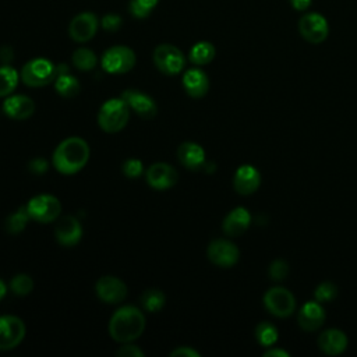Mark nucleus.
Masks as SVG:
<instances>
[{"label": "nucleus", "mask_w": 357, "mask_h": 357, "mask_svg": "<svg viewBox=\"0 0 357 357\" xmlns=\"http://www.w3.org/2000/svg\"><path fill=\"white\" fill-rule=\"evenodd\" d=\"M89 153V145L84 138L68 137L56 146L52 163L61 174H75L85 167Z\"/></svg>", "instance_id": "obj_1"}, {"label": "nucleus", "mask_w": 357, "mask_h": 357, "mask_svg": "<svg viewBox=\"0 0 357 357\" xmlns=\"http://www.w3.org/2000/svg\"><path fill=\"white\" fill-rule=\"evenodd\" d=\"M145 329V317L134 305H123L114 311L109 321V333L119 343L138 339Z\"/></svg>", "instance_id": "obj_2"}, {"label": "nucleus", "mask_w": 357, "mask_h": 357, "mask_svg": "<svg viewBox=\"0 0 357 357\" xmlns=\"http://www.w3.org/2000/svg\"><path fill=\"white\" fill-rule=\"evenodd\" d=\"M130 110V106L121 96L112 98L100 106L98 112V124L105 132H119L128 123Z\"/></svg>", "instance_id": "obj_3"}, {"label": "nucleus", "mask_w": 357, "mask_h": 357, "mask_svg": "<svg viewBox=\"0 0 357 357\" xmlns=\"http://www.w3.org/2000/svg\"><path fill=\"white\" fill-rule=\"evenodd\" d=\"M57 75V66L43 57H36L25 63L21 68L20 77L22 82L32 88L49 85Z\"/></svg>", "instance_id": "obj_4"}, {"label": "nucleus", "mask_w": 357, "mask_h": 357, "mask_svg": "<svg viewBox=\"0 0 357 357\" xmlns=\"http://www.w3.org/2000/svg\"><path fill=\"white\" fill-rule=\"evenodd\" d=\"M137 57L131 47L116 45L103 52L100 64L102 68L109 74H124L132 70Z\"/></svg>", "instance_id": "obj_5"}, {"label": "nucleus", "mask_w": 357, "mask_h": 357, "mask_svg": "<svg viewBox=\"0 0 357 357\" xmlns=\"http://www.w3.org/2000/svg\"><path fill=\"white\" fill-rule=\"evenodd\" d=\"M29 218L39 223H50L60 218L61 204L52 194H39L32 197L25 205Z\"/></svg>", "instance_id": "obj_6"}, {"label": "nucleus", "mask_w": 357, "mask_h": 357, "mask_svg": "<svg viewBox=\"0 0 357 357\" xmlns=\"http://www.w3.org/2000/svg\"><path fill=\"white\" fill-rule=\"evenodd\" d=\"M153 63L160 73L166 75H176L184 70L185 57L177 46L162 43L153 50Z\"/></svg>", "instance_id": "obj_7"}, {"label": "nucleus", "mask_w": 357, "mask_h": 357, "mask_svg": "<svg viewBox=\"0 0 357 357\" xmlns=\"http://www.w3.org/2000/svg\"><path fill=\"white\" fill-rule=\"evenodd\" d=\"M264 305L272 315L286 318L294 312L296 298L290 290L276 286L264 294Z\"/></svg>", "instance_id": "obj_8"}, {"label": "nucleus", "mask_w": 357, "mask_h": 357, "mask_svg": "<svg viewBox=\"0 0 357 357\" xmlns=\"http://www.w3.org/2000/svg\"><path fill=\"white\" fill-rule=\"evenodd\" d=\"M298 32L307 42L318 45L328 38L329 25L322 14L312 11L298 20Z\"/></svg>", "instance_id": "obj_9"}, {"label": "nucleus", "mask_w": 357, "mask_h": 357, "mask_svg": "<svg viewBox=\"0 0 357 357\" xmlns=\"http://www.w3.org/2000/svg\"><path fill=\"white\" fill-rule=\"evenodd\" d=\"M208 259L220 268H230L237 264L240 251L237 245L226 238H216L209 243L206 248Z\"/></svg>", "instance_id": "obj_10"}, {"label": "nucleus", "mask_w": 357, "mask_h": 357, "mask_svg": "<svg viewBox=\"0 0 357 357\" xmlns=\"http://www.w3.org/2000/svg\"><path fill=\"white\" fill-rule=\"evenodd\" d=\"M25 336V324L15 315H0V350L17 347Z\"/></svg>", "instance_id": "obj_11"}, {"label": "nucleus", "mask_w": 357, "mask_h": 357, "mask_svg": "<svg viewBox=\"0 0 357 357\" xmlns=\"http://www.w3.org/2000/svg\"><path fill=\"white\" fill-rule=\"evenodd\" d=\"M99 24L100 22H99L96 14H93L91 11L79 13L70 21L68 35L73 40H75L78 43L88 42L96 35Z\"/></svg>", "instance_id": "obj_12"}, {"label": "nucleus", "mask_w": 357, "mask_h": 357, "mask_svg": "<svg viewBox=\"0 0 357 357\" xmlns=\"http://www.w3.org/2000/svg\"><path fill=\"white\" fill-rule=\"evenodd\" d=\"M95 291L99 300L106 304H119L126 300L128 293L126 283L121 279L110 275L98 279L95 284Z\"/></svg>", "instance_id": "obj_13"}, {"label": "nucleus", "mask_w": 357, "mask_h": 357, "mask_svg": "<svg viewBox=\"0 0 357 357\" xmlns=\"http://www.w3.org/2000/svg\"><path fill=\"white\" fill-rule=\"evenodd\" d=\"M145 180L148 185H151L153 190L162 191V190L172 188L177 183L178 173L169 163L156 162L146 169Z\"/></svg>", "instance_id": "obj_14"}, {"label": "nucleus", "mask_w": 357, "mask_h": 357, "mask_svg": "<svg viewBox=\"0 0 357 357\" xmlns=\"http://www.w3.org/2000/svg\"><path fill=\"white\" fill-rule=\"evenodd\" d=\"M121 98L127 102V105L132 112H135L139 117L145 120L153 119L158 113V106L153 98L139 89H134V88L126 89L123 91Z\"/></svg>", "instance_id": "obj_15"}, {"label": "nucleus", "mask_w": 357, "mask_h": 357, "mask_svg": "<svg viewBox=\"0 0 357 357\" xmlns=\"http://www.w3.org/2000/svg\"><path fill=\"white\" fill-rule=\"evenodd\" d=\"M54 234L59 244L64 247H74L81 241L82 226L75 216L66 215L57 219Z\"/></svg>", "instance_id": "obj_16"}, {"label": "nucleus", "mask_w": 357, "mask_h": 357, "mask_svg": "<svg viewBox=\"0 0 357 357\" xmlns=\"http://www.w3.org/2000/svg\"><path fill=\"white\" fill-rule=\"evenodd\" d=\"M261 174L252 165H241L233 176V187L241 195H250L258 190Z\"/></svg>", "instance_id": "obj_17"}, {"label": "nucleus", "mask_w": 357, "mask_h": 357, "mask_svg": "<svg viewBox=\"0 0 357 357\" xmlns=\"http://www.w3.org/2000/svg\"><path fill=\"white\" fill-rule=\"evenodd\" d=\"M1 109L10 119L26 120L35 112V102L26 95H11L6 96Z\"/></svg>", "instance_id": "obj_18"}, {"label": "nucleus", "mask_w": 357, "mask_h": 357, "mask_svg": "<svg viewBox=\"0 0 357 357\" xmlns=\"http://www.w3.org/2000/svg\"><path fill=\"white\" fill-rule=\"evenodd\" d=\"M298 325L305 332L317 331L325 322V310L319 301H307L298 311Z\"/></svg>", "instance_id": "obj_19"}, {"label": "nucleus", "mask_w": 357, "mask_h": 357, "mask_svg": "<svg viewBox=\"0 0 357 357\" xmlns=\"http://www.w3.org/2000/svg\"><path fill=\"white\" fill-rule=\"evenodd\" d=\"M250 225H251V215L248 209L244 206H237L226 215L222 223V229L225 234L230 237H237V236H241L250 227Z\"/></svg>", "instance_id": "obj_20"}, {"label": "nucleus", "mask_w": 357, "mask_h": 357, "mask_svg": "<svg viewBox=\"0 0 357 357\" xmlns=\"http://www.w3.org/2000/svg\"><path fill=\"white\" fill-rule=\"evenodd\" d=\"M318 347L328 356H337L347 347V336L343 331L336 328L325 329L318 336Z\"/></svg>", "instance_id": "obj_21"}, {"label": "nucleus", "mask_w": 357, "mask_h": 357, "mask_svg": "<svg viewBox=\"0 0 357 357\" xmlns=\"http://www.w3.org/2000/svg\"><path fill=\"white\" fill-rule=\"evenodd\" d=\"M183 86L185 92L194 99L205 96L209 89V79L206 73L197 67L187 70L183 75Z\"/></svg>", "instance_id": "obj_22"}, {"label": "nucleus", "mask_w": 357, "mask_h": 357, "mask_svg": "<svg viewBox=\"0 0 357 357\" xmlns=\"http://www.w3.org/2000/svg\"><path fill=\"white\" fill-rule=\"evenodd\" d=\"M177 158L180 163L190 170H197L205 165V151L197 142L187 141L180 144L177 149Z\"/></svg>", "instance_id": "obj_23"}, {"label": "nucleus", "mask_w": 357, "mask_h": 357, "mask_svg": "<svg viewBox=\"0 0 357 357\" xmlns=\"http://www.w3.org/2000/svg\"><path fill=\"white\" fill-rule=\"evenodd\" d=\"M53 82H54V89H56V92H57L60 96L66 98V99H70V98L77 96L78 92H79V89H81L79 81H78L74 75L68 74V71H67V73H60V74H57V77L54 78Z\"/></svg>", "instance_id": "obj_24"}, {"label": "nucleus", "mask_w": 357, "mask_h": 357, "mask_svg": "<svg viewBox=\"0 0 357 357\" xmlns=\"http://www.w3.org/2000/svg\"><path fill=\"white\" fill-rule=\"evenodd\" d=\"M215 53H216L215 46L211 42L201 40V42H197L190 49L188 59L195 66H205V64H208V63H211L213 60Z\"/></svg>", "instance_id": "obj_25"}, {"label": "nucleus", "mask_w": 357, "mask_h": 357, "mask_svg": "<svg viewBox=\"0 0 357 357\" xmlns=\"http://www.w3.org/2000/svg\"><path fill=\"white\" fill-rule=\"evenodd\" d=\"M29 213L26 211V206H20L15 212L10 213L6 220H4V230L8 233V234H20L25 227H26V223L29 220Z\"/></svg>", "instance_id": "obj_26"}, {"label": "nucleus", "mask_w": 357, "mask_h": 357, "mask_svg": "<svg viewBox=\"0 0 357 357\" xmlns=\"http://www.w3.org/2000/svg\"><path fill=\"white\" fill-rule=\"evenodd\" d=\"M139 301L144 310H146L148 312H158L163 308L166 303V296L160 289L151 287L144 290V293L139 297Z\"/></svg>", "instance_id": "obj_27"}, {"label": "nucleus", "mask_w": 357, "mask_h": 357, "mask_svg": "<svg viewBox=\"0 0 357 357\" xmlns=\"http://www.w3.org/2000/svg\"><path fill=\"white\" fill-rule=\"evenodd\" d=\"M20 74L10 64L0 66V98L8 96L18 85Z\"/></svg>", "instance_id": "obj_28"}, {"label": "nucleus", "mask_w": 357, "mask_h": 357, "mask_svg": "<svg viewBox=\"0 0 357 357\" xmlns=\"http://www.w3.org/2000/svg\"><path fill=\"white\" fill-rule=\"evenodd\" d=\"M71 61L75 66V68H78L81 71H89V70L95 68L98 59H96V54L91 49L78 47L77 50H74V53L71 56Z\"/></svg>", "instance_id": "obj_29"}, {"label": "nucleus", "mask_w": 357, "mask_h": 357, "mask_svg": "<svg viewBox=\"0 0 357 357\" xmlns=\"http://www.w3.org/2000/svg\"><path fill=\"white\" fill-rule=\"evenodd\" d=\"M278 336H279V332L276 326L272 325L271 322L264 321L258 324V326L255 328V339L261 346H265V347L273 346L278 340Z\"/></svg>", "instance_id": "obj_30"}, {"label": "nucleus", "mask_w": 357, "mask_h": 357, "mask_svg": "<svg viewBox=\"0 0 357 357\" xmlns=\"http://www.w3.org/2000/svg\"><path fill=\"white\" fill-rule=\"evenodd\" d=\"M10 289L17 296H26L33 289V280L29 275L18 273L10 280Z\"/></svg>", "instance_id": "obj_31"}, {"label": "nucleus", "mask_w": 357, "mask_h": 357, "mask_svg": "<svg viewBox=\"0 0 357 357\" xmlns=\"http://www.w3.org/2000/svg\"><path fill=\"white\" fill-rule=\"evenodd\" d=\"M158 3L159 0H130L128 10L135 18H146Z\"/></svg>", "instance_id": "obj_32"}, {"label": "nucleus", "mask_w": 357, "mask_h": 357, "mask_svg": "<svg viewBox=\"0 0 357 357\" xmlns=\"http://www.w3.org/2000/svg\"><path fill=\"white\" fill-rule=\"evenodd\" d=\"M337 294V287L331 282H322L317 286L314 291V297L319 303H328L332 301Z\"/></svg>", "instance_id": "obj_33"}, {"label": "nucleus", "mask_w": 357, "mask_h": 357, "mask_svg": "<svg viewBox=\"0 0 357 357\" xmlns=\"http://www.w3.org/2000/svg\"><path fill=\"white\" fill-rule=\"evenodd\" d=\"M123 174L128 178H137L142 174L144 172V166L142 162L137 158H130L123 163Z\"/></svg>", "instance_id": "obj_34"}, {"label": "nucleus", "mask_w": 357, "mask_h": 357, "mask_svg": "<svg viewBox=\"0 0 357 357\" xmlns=\"http://www.w3.org/2000/svg\"><path fill=\"white\" fill-rule=\"evenodd\" d=\"M287 273H289V265L283 259H275L269 265V276L272 278V280H276V282L284 280Z\"/></svg>", "instance_id": "obj_35"}, {"label": "nucleus", "mask_w": 357, "mask_h": 357, "mask_svg": "<svg viewBox=\"0 0 357 357\" xmlns=\"http://www.w3.org/2000/svg\"><path fill=\"white\" fill-rule=\"evenodd\" d=\"M121 25H123V18L119 14H106L100 20V26L109 32L119 31Z\"/></svg>", "instance_id": "obj_36"}, {"label": "nucleus", "mask_w": 357, "mask_h": 357, "mask_svg": "<svg viewBox=\"0 0 357 357\" xmlns=\"http://www.w3.org/2000/svg\"><path fill=\"white\" fill-rule=\"evenodd\" d=\"M116 356H120V357H144L145 353L138 346L131 344V342H128V343H123V346L116 350Z\"/></svg>", "instance_id": "obj_37"}, {"label": "nucleus", "mask_w": 357, "mask_h": 357, "mask_svg": "<svg viewBox=\"0 0 357 357\" xmlns=\"http://www.w3.org/2000/svg\"><path fill=\"white\" fill-rule=\"evenodd\" d=\"M49 167V163L46 159L43 158H35L32 159L29 163H28V169L33 173V174H42L47 170Z\"/></svg>", "instance_id": "obj_38"}, {"label": "nucleus", "mask_w": 357, "mask_h": 357, "mask_svg": "<svg viewBox=\"0 0 357 357\" xmlns=\"http://www.w3.org/2000/svg\"><path fill=\"white\" fill-rule=\"evenodd\" d=\"M170 356L173 357H199V353L195 350V349H192V347H190V346H181V347H177V349H174V350H172L170 351Z\"/></svg>", "instance_id": "obj_39"}, {"label": "nucleus", "mask_w": 357, "mask_h": 357, "mask_svg": "<svg viewBox=\"0 0 357 357\" xmlns=\"http://www.w3.org/2000/svg\"><path fill=\"white\" fill-rule=\"evenodd\" d=\"M296 11H305L312 0H289Z\"/></svg>", "instance_id": "obj_40"}, {"label": "nucleus", "mask_w": 357, "mask_h": 357, "mask_svg": "<svg viewBox=\"0 0 357 357\" xmlns=\"http://www.w3.org/2000/svg\"><path fill=\"white\" fill-rule=\"evenodd\" d=\"M13 59V50L8 46H3L0 47V61H3L4 64H8V61Z\"/></svg>", "instance_id": "obj_41"}, {"label": "nucleus", "mask_w": 357, "mask_h": 357, "mask_svg": "<svg viewBox=\"0 0 357 357\" xmlns=\"http://www.w3.org/2000/svg\"><path fill=\"white\" fill-rule=\"evenodd\" d=\"M265 357H272V356H276V357H289V353L282 350V349H268L265 353H264Z\"/></svg>", "instance_id": "obj_42"}, {"label": "nucleus", "mask_w": 357, "mask_h": 357, "mask_svg": "<svg viewBox=\"0 0 357 357\" xmlns=\"http://www.w3.org/2000/svg\"><path fill=\"white\" fill-rule=\"evenodd\" d=\"M6 293H7V286H6V283L0 279V300L6 296Z\"/></svg>", "instance_id": "obj_43"}]
</instances>
